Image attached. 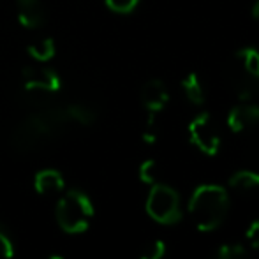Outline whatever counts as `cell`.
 <instances>
[{"mask_svg":"<svg viewBox=\"0 0 259 259\" xmlns=\"http://www.w3.org/2000/svg\"><path fill=\"white\" fill-rule=\"evenodd\" d=\"M96 118V111L85 104H71L64 108H48L28 116L13 131L11 145L18 152L39 147L46 140L57 136L69 125H89Z\"/></svg>","mask_w":259,"mask_h":259,"instance_id":"obj_1","label":"cell"},{"mask_svg":"<svg viewBox=\"0 0 259 259\" xmlns=\"http://www.w3.org/2000/svg\"><path fill=\"white\" fill-rule=\"evenodd\" d=\"M229 210V196L215 184L199 185L189 201V213L199 231H215L224 222Z\"/></svg>","mask_w":259,"mask_h":259,"instance_id":"obj_2","label":"cell"},{"mask_svg":"<svg viewBox=\"0 0 259 259\" xmlns=\"http://www.w3.org/2000/svg\"><path fill=\"white\" fill-rule=\"evenodd\" d=\"M94 217V206L90 198L81 191H69L58 199L57 222L65 233L78 235L87 231Z\"/></svg>","mask_w":259,"mask_h":259,"instance_id":"obj_3","label":"cell"},{"mask_svg":"<svg viewBox=\"0 0 259 259\" xmlns=\"http://www.w3.org/2000/svg\"><path fill=\"white\" fill-rule=\"evenodd\" d=\"M147 211L159 224H177L182 219L180 196L166 184H154L147 198Z\"/></svg>","mask_w":259,"mask_h":259,"instance_id":"obj_4","label":"cell"},{"mask_svg":"<svg viewBox=\"0 0 259 259\" xmlns=\"http://www.w3.org/2000/svg\"><path fill=\"white\" fill-rule=\"evenodd\" d=\"M189 136L192 143L206 155H215L221 148V136L208 113H201L192 120L189 125Z\"/></svg>","mask_w":259,"mask_h":259,"instance_id":"obj_5","label":"cell"},{"mask_svg":"<svg viewBox=\"0 0 259 259\" xmlns=\"http://www.w3.org/2000/svg\"><path fill=\"white\" fill-rule=\"evenodd\" d=\"M25 89L30 96L46 97L60 89V78L50 69H27Z\"/></svg>","mask_w":259,"mask_h":259,"instance_id":"obj_6","label":"cell"},{"mask_svg":"<svg viewBox=\"0 0 259 259\" xmlns=\"http://www.w3.org/2000/svg\"><path fill=\"white\" fill-rule=\"evenodd\" d=\"M259 123V106L252 101H242L229 111L228 125L233 133H243Z\"/></svg>","mask_w":259,"mask_h":259,"instance_id":"obj_7","label":"cell"},{"mask_svg":"<svg viewBox=\"0 0 259 259\" xmlns=\"http://www.w3.org/2000/svg\"><path fill=\"white\" fill-rule=\"evenodd\" d=\"M167 99H169V94H167L166 85L159 79H150L141 89V103L150 115L159 113L167 104Z\"/></svg>","mask_w":259,"mask_h":259,"instance_id":"obj_8","label":"cell"},{"mask_svg":"<svg viewBox=\"0 0 259 259\" xmlns=\"http://www.w3.org/2000/svg\"><path fill=\"white\" fill-rule=\"evenodd\" d=\"M20 21L28 28H37L45 23V7L41 0H18Z\"/></svg>","mask_w":259,"mask_h":259,"instance_id":"obj_9","label":"cell"},{"mask_svg":"<svg viewBox=\"0 0 259 259\" xmlns=\"http://www.w3.org/2000/svg\"><path fill=\"white\" fill-rule=\"evenodd\" d=\"M34 187L39 194H57L64 191V178L55 169H42L35 175Z\"/></svg>","mask_w":259,"mask_h":259,"instance_id":"obj_10","label":"cell"},{"mask_svg":"<svg viewBox=\"0 0 259 259\" xmlns=\"http://www.w3.org/2000/svg\"><path fill=\"white\" fill-rule=\"evenodd\" d=\"M229 187L240 192H249L259 187V173L250 169L236 171L231 178H229Z\"/></svg>","mask_w":259,"mask_h":259,"instance_id":"obj_11","label":"cell"},{"mask_svg":"<svg viewBox=\"0 0 259 259\" xmlns=\"http://www.w3.org/2000/svg\"><path fill=\"white\" fill-rule=\"evenodd\" d=\"M182 87H184L185 97H187L192 104H196V106L203 104V101H205V90H203V85H201V81H199L198 74H194V72L187 74L184 78V81H182Z\"/></svg>","mask_w":259,"mask_h":259,"instance_id":"obj_12","label":"cell"},{"mask_svg":"<svg viewBox=\"0 0 259 259\" xmlns=\"http://www.w3.org/2000/svg\"><path fill=\"white\" fill-rule=\"evenodd\" d=\"M28 53L35 58V60H50L55 55V46L52 39H41V41L34 42L28 48Z\"/></svg>","mask_w":259,"mask_h":259,"instance_id":"obj_13","label":"cell"},{"mask_svg":"<svg viewBox=\"0 0 259 259\" xmlns=\"http://www.w3.org/2000/svg\"><path fill=\"white\" fill-rule=\"evenodd\" d=\"M213 259H249V257H247V252L242 245H238V243H228V245L219 247L217 256Z\"/></svg>","mask_w":259,"mask_h":259,"instance_id":"obj_14","label":"cell"},{"mask_svg":"<svg viewBox=\"0 0 259 259\" xmlns=\"http://www.w3.org/2000/svg\"><path fill=\"white\" fill-rule=\"evenodd\" d=\"M14 256V240L4 224H0V259H11Z\"/></svg>","mask_w":259,"mask_h":259,"instance_id":"obj_15","label":"cell"},{"mask_svg":"<svg viewBox=\"0 0 259 259\" xmlns=\"http://www.w3.org/2000/svg\"><path fill=\"white\" fill-rule=\"evenodd\" d=\"M140 4V0H106V6L118 14H129L136 9V6Z\"/></svg>","mask_w":259,"mask_h":259,"instance_id":"obj_16","label":"cell"},{"mask_svg":"<svg viewBox=\"0 0 259 259\" xmlns=\"http://www.w3.org/2000/svg\"><path fill=\"white\" fill-rule=\"evenodd\" d=\"M140 178L148 185H154L157 180V164L155 160H145L140 167Z\"/></svg>","mask_w":259,"mask_h":259,"instance_id":"obj_17","label":"cell"},{"mask_svg":"<svg viewBox=\"0 0 259 259\" xmlns=\"http://www.w3.org/2000/svg\"><path fill=\"white\" fill-rule=\"evenodd\" d=\"M164 254H166V245H164V242L157 240V242H154L147 250H145L143 256L140 259H162Z\"/></svg>","mask_w":259,"mask_h":259,"instance_id":"obj_18","label":"cell"},{"mask_svg":"<svg viewBox=\"0 0 259 259\" xmlns=\"http://www.w3.org/2000/svg\"><path fill=\"white\" fill-rule=\"evenodd\" d=\"M247 240H249L250 247L254 249H259V221L252 222L247 229Z\"/></svg>","mask_w":259,"mask_h":259,"instance_id":"obj_19","label":"cell"},{"mask_svg":"<svg viewBox=\"0 0 259 259\" xmlns=\"http://www.w3.org/2000/svg\"><path fill=\"white\" fill-rule=\"evenodd\" d=\"M252 16H254V20H256V23L259 25V0L254 4V7H252Z\"/></svg>","mask_w":259,"mask_h":259,"instance_id":"obj_20","label":"cell"},{"mask_svg":"<svg viewBox=\"0 0 259 259\" xmlns=\"http://www.w3.org/2000/svg\"><path fill=\"white\" fill-rule=\"evenodd\" d=\"M48 259H64V257H60V256H50Z\"/></svg>","mask_w":259,"mask_h":259,"instance_id":"obj_21","label":"cell"}]
</instances>
